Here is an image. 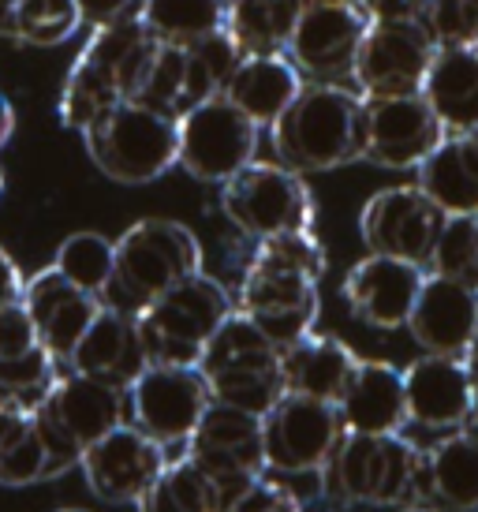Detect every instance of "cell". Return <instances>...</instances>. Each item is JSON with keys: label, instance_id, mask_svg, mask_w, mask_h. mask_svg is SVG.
<instances>
[{"label": "cell", "instance_id": "cell-1", "mask_svg": "<svg viewBox=\"0 0 478 512\" xmlns=\"http://www.w3.org/2000/svg\"><path fill=\"white\" fill-rule=\"evenodd\" d=\"M325 273V247L307 232H284L258 240L239 281L236 311H243L277 348L314 333L318 322V281Z\"/></svg>", "mask_w": 478, "mask_h": 512}, {"label": "cell", "instance_id": "cell-2", "mask_svg": "<svg viewBox=\"0 0 478 512\" xmlns=\"http://www.w3.org/2000/svg\"><path fill=\"white\" fill-rule=\"evenodd\" d=\"M422 449L404 434L344 430L318 471L322 498L337 512H374L419 505Z\"/></svg>", "mask_w": 478, "mask_h": 512}, {"label": "cell", "instance_id": "cell-3", "mask_svg": "<svg viewBox=\"0 0 478 512\" xmlns=\"http://www.w3.org/2000/svg\"><path fill=\"white\" fill-rule=\"evenodd\" d=\"M154 53L157 38L142 27L139 15H127L109 27L90 30V42L71 64L57 105L64 128L83 135L109 105L135 98Z\"/></svg>", "mask_w": 478, "mask_h": 512}, {"label": "cell", "instance_id": "cell-4", "mask_svg": "<svg viewBox=\"0 0 478 512\" xmlns=\"http://www.w3.org/2000/svg\"><path fill=\"white\" fill-rule=\"evenodd\" d=\"M363 94L348 83H303L269 128L277 161L292 172H329L363 161Z\"/></svg>", "mask_w": 478, "mask_h": 512}, {"label": "cell", "instance_id": "cell-5", "mask_svg": "<svg viewBox=\"0 0 478 512\" xmlns=\"http://www.w3.org/2000/svg\"><path fill=\"white\" fill-rule=\"evenodd\" d=\"M202 270V243L172 217H142L116 240V266L101 303L124 314H139L161 292Z\"/></svg>", "mask_w": 478, "mask_h": 512}, {"label": "cell", "instance_id": "cell-6", "mask_svg": "<svg viewBox=\"0 0 478 512\" xmlns=\"http://www.w3.org/2000/svg\"><path fill=\"white\" fill-rule=\"evenodd\" d=\"M90 161L116 184H150L180 161V120L146 101H116L83 131Z\"/></svg>", "mask_w": 478, "mask_h": 512}, {"label": "cell", "instance_id": "cell-7", "mask_svg": "<svg viewBox=\"0 0 478 512\" xmlns=\"http://www.w3.org/2000/svg\"><path fill=\"white\" fill-rule=\"evenodd\" d=\"M198 370L217 404L266 415L288 393L281 370V348L269 341L243 311H232L210 337Z\"/></svg>", "mask_w": 478, "mask_h": 512}, {"label": "cell", "instance_id": "cell-8", "mask_svg": "<svg viewBox=\"0 0 478 512\" xmlns=\"http://www.w3.org/2000/svg\"><path fill=\"white\" fill-rule=\"evenodd\" d=\"M34 423L49 456V479H57L79 468L83 453L101 434L127 423V389L68 370L34 408Z\"/></svg>", "mask_w": 478, "mask_h": 512}, {"label": "cell", "instance_id": "cell-9", "mask_svg": "<svg viewBox=\"0 0 478 512\" xmlns=\"http://www.w3.org/2000/svg\"><path fill=\"white\" fill-rule=\"evenodd\" d=\"M236 311V299L210 273H191L169 292H161L154 303H146L135 314L142 348L150 363H172V367H198L210 337L221 329L228 314Z\"/></svg>", "mask_w": 478, "mask_h": 512}, {"label": "cell", "instance_id": "cell-10", "mask_svg": "<svg viewBox=\"0 0 478 512\" xmlns=\"http://www.w3.org/2000/svg\"><path fill=\"white\" fill-rule=\"evenodd\" d=\"M221 210L254 240L314 228V195L303 172L281 161H251L221 184Z\"/></svg>", "mask_w": 478, "mask_h": 512}, {"label": "cell", "instance_id": "cell-11", "mask_svg": "<svg viewBox=\"0 0 478 512\" xmlns=\"http://www.w3.org/2000/svg\"><path fill=\"white\" fill-rule=\"evenodd\" d=\"M210 404V385L198 367L150 363L127 385V423L161 441L172 456L183 453Z\"/></svg>", "mask_w": 478, "mask_h": 512}, {"label": "cell", "instance_id": "cell-12", "mask_svg": "<svg viewBox=\"0 0 478 512\" xmlns=\"http://www.w3.org/2000/svg\"><path fill=\"white\" fill-rule=\"evenodd\" d=\"M180 165L187 176L202 184H225L243 165L254 161L258 150V124L239 113L225 94L195 101L180 116Z\"/></svg>", "mask_w": 478, "mask_h": 512}, {"label": "cell", "instance_id": "cell-13", "mask_svg": "<svg viewBox=\"0 0 478 512\" xmlns=\"http://www.w3.org/2000/svg\"><path fill=\"white\" fill-rule=\"evenodd\" d=\"M183 453L195 456L202 468L213 475V483L232 509L262 475H266V449H262V415L239 412L213 400L206 415L198 419L191 441Z\"/></svg>", "mask_w": 478, "mask_h": 512}, {"label": "cell", "instance_id": "cell-14", "mask_svg": "<svg viewBox=\"0 0 478 512\" xmlns=\"http://www.w3.org/2000/svg\"><path fill=\"white\" fill-rule=\"evenodd\" d=\"M340 438H344V419L333 400L284 393L262 415L266 471L277 475H318Z\"/></svg>", "mask_w": 478, "mask_h": 512}, {"label": "cell", "instance_id": "cell-15", "mask_svg": "<svg viewBox=\"0 0 478 512\" xmlns=\"http://www.w3.org/2000/svg\"><path fill=\"white\" fill-rule=\"evenodd\" d=\"M366 27L370 19L355 0H307L284 57L310 83H352Z\"/></svg>", "mask_w": 478, "mask_h": 512}, {"label": "cell", "instance_id": "cell-16", "mask_svg": "<svg viewBox=\"0 0 478 512\" xmlns=\"http://www.w3.org/2000/svg\"><path fill=\"white\" fill-rule=\"evenodd\" d=\"M445 221V210L419 184H400L385 187L366 202L359 214V232L370 255L404 258L426 270Z\"/></svg>", "mask_w": 478, "mask_h": 512}, {"label": "cell", "instance_id": "cell-17", "mask_svg": "<svg viewBox=\"0 0 478 512\" xmlns=\"http://www.w3.org/2000/svg\"><path fill=\"white\" fill-rule=\"evenodd\" d=\"M437 53L430 30L415 23H370L352 68V83L363 98L419 94L426 68Z\"/></svg>", "mask_w": 478, "mask_h": 512}, {"label": "cell", "instance_id": "cell-18", "mask_svg": "<svg viewBox=\"0 0 478 512\" xmlns=\"http://www.w3.org/2000/svg\"><path fill=\"white\" fill-rule=\"evenodd\" d=\"M172 453L154 441L150 434H142L135 423H120L109 434H101L90 449L83 453L79 468L90 486V494H98L101 501L113 505H139L146 498V490L157 483V475L165 471Z\"/></svg>", "mask_w": 478, "mask_h": 512}, {"label": "cell", "instance_id": "cell-19", "mask_svg": "<svg viewBox=\"0 0 478 512\" xmlns=\"http://www.w3.org/2000/svg\"><path fill=\"white\" fill-rule=\"evenodd\" d=\"M363 101V161H374L381 169H419L430 150L449 135L422 94Z\"/></svg>", "mask_w": 478, "mask_h": 512}, {"label": "cell", "instance_id": "cell-20", "mask_svg": "<svg viewBox=\"0 0 478 512\" xmlns=\"http://www.w3.org/2000/svg\"><path fill=\"white\" fill-rule=\"evenodd\" d=\"M426 281V270L404 258L389 255H366L355 262L340 296L348 303V311L370 329H404L411 318V307L419 299V288Z\"/></svg>", "mask_w": 478, "mask_h": 512}, {"label": "cell", "instance_id": "cell-21", "mask_svg": "<svg viewBox=\"0 0 478 512\" xmlns=\"http://www.w3.org/2000/svg\"><path fill=\"white\" fill-rule=\"evenodd\" d=\"M23 303H27L38 341L49 356L57 359L60 367H68L75 344L83 341V333L90 329V322L98 318V311L105 307L94 292L71 285L68 277L49 266L38 270L30 281H23Z\"/></svg>", "mask_w": 478, "mask_h": 512}, {"label": "cell", "instance_id": "cell-22", "mask_svg": "<svg viewBox=\"0 0 478 512\" xmlns=\"http://www.w3.org/2000/svg\"><path fill=\"white\" fill-rule=\"evenodd\" d=\"M404 397H408V423L434 434H449L467 423L475 404V385L464 359L426 352L404 370Z\"/></svg>", "mask_w": 478, "mask_h": 512}, {"label": "cell", "instance_id": "cell-23", "mask_svg": "<svg viewBox=\"0 0 478 512\" xmlns=\"http://www.w3.org/2000/svg\"><path fill=\"white\" fill-rule=\"evenodd\" d=\"M475 329H478L475 288L426 270V281H422L419 299H415L408 318V333L415 337V344H419L422 352H430V356L464 359Z\"/></svg>", "mask_w": 478, "mask_h": 512}, {"label": "cell", "instance_id": "cell-24", "mask_svg": "<svg viewBox=\"0 0 478 512\" xmlns=\"http://www.w3.org/2000/svg\"><path fill=\"white\" fill-rule=\"evenodd\" d=\"M344 430L355 434H400L408 427L404 370L381 359H359L337 400Z\"/></svg>", "mask_w": 478, "mask_h": 512}, {"label": "cell", "instance_id": "cell-25", "mask_svg": "<svg viewBox=\"0 0 478 512\" xmlns=\"http://www.w3.org/2000/svg\"><path fill=\"white\" fill-rule=\"evenodd\" d=\"M146 367H150V359L142 348L135 314L113 311V307H101L68 359V370H75V374H90V378L124 385V389Z\"/></svg>", "mask_w": 478, "mask_h": 512}, {"label": "cell", "instance_id": "cell-26", "mask_svg": "<svg viewBox=\"0 0 478 512\" xmlns=\"http://www.w3.org/2000/svg\"><path fill=\"white\" fill-rule=\"evenodd\" d=\"M419 505L437 512H478V438L471 430H449L422 449Z\"/></svg>", "mask_w": 478, "mask_h": 512}, {"label": "cell", "instance_id": "cell-27", "mask_svg": "<svg viewBox=\"0 0 478 512\" xmlns=\"http://www.w3.org/2000/svg\"><path fill=\"white\" fill-rule=\"evenodd\" d=\"M422 98L449 135L478 131V45H437L422 79Z\"/></svg>", "mask_w": 478, "mask_h": 512}, {"label": "cell", "instance_id": "cell-28", "mask_svg": "<svg viewBox=\"0 0 478 512\" xmlns=\"http://www.w3.org/2000/svg\"><path fill=\"white\" fill-rule=\"evenodd\" d=\"M303 75L284 53H243L225 83V94L239 113H247L258 128H273L277 116L303 90Z\"/></svg>", "mask_w": 478, "mask_h": 512}, {"label": "cell", "instance_id": "cell-29", "mask_svg": "<svg viewBox=\"0 0 478 512\" xmlns=\"http://www.w3.org/2000/svg\"><path fill=\"white\" fill-rule=\"evenodd\" d=\"M415 172L445 217L478 214V135H445Z\"/></svg>", "mask_w": 478, "mask_h": 512}, {"label": "cell", "instance_id": "cell-30", "mask_svg": "<svg viewBox=\"0 0 478 512\" xmlns=\"http://www.w3.org/2000/svg\"><path fill=\"white\" fill-rule=\"evenodd\" d=\"M355 363H359V356L340 337L307 333V337H299L296 344H288L281 352L284 389L337 404L348 378H352Z\"/></svg>", "mask_w": 478, "mask_h": 512}, {"label": "cell", "instance_id": "cell-31", "mask_svg": "<svg viewBox=\"0 0 478 512\" xmlns=\"http://www.w3.org/2000/svg\"><path fill=\"white\" fill-rule=\"evenodd\" d=\"M307 0H228L225 30L243 53H284Z\"/></svg>", "mask_w": 478, "mask_h": 512}, {"label": "cell", "instance_id": "cell-32", "mask_svg": "<svg viewBox=\"0 0 478 512\" xmlns=\"http://www.w3.org/2000/svg\"><path fill=\"white\" fill-rule=\"evenodd\" d=\"M49 479V456L34 423V408L0 397V486H30Z\"/></svg>", "mask_w": 478, "mask_h": 512}, {"label": "cell", "instance_id": "cell-33", "mask_svg": "<svg viewBox=\"0 0 478 512\" xmlns=\"http://www.w3.org/2000/svg\"><path fill=\"white\" fill-rule=\"evenodd\" d=\"M139 512H228L213 475L195 456L176 453L139 501Z\"/></svg>", "mask_w": 478, "mask_h": 512}, {"label": "cell", "instance_id": "cell-34", "mask_svg": "<svg viewBox=\"0 0 478 512\" xmlns=\"http://www.w3.org/2000/svg\"><path fill=\"white\" fill-rule=\"evenodd\" d=\"M228 0H142V27L165 45H195L225 30Z\"/></svg>", "mask_w": 478, "mask_h": 512}, {"label": "cell", "instance_id": "cell-35", "mask_svg": "<svg viewBox=\"0 0 478 512\" xmlns=\"http://www.w3.org/2000/svg\"><path fill=\"white\" fill-rule=\"evenodd\" d=\"M53 266L68 277L71 285L86 288V292H94L101 299L116 266V243L109 236H101V232H75L57 247Z\"/></svg>", "mask_w": 478, "mask_h": 512}, {"label": "cell", "instance_id": "cell-36", "mask_svg": "<svg viewBox=\"0 0 478 512\" xmlns=\"http://www.w3.org/2000/svg\"><path fill=\"white\" fill-rule=\"evenodd\" d=\"M187 49V109L202 98L221 94L228 83L232 68L239 64L243 49L232 42L228 30H217L210 38H202L195 45H183Z\"/></svg>", "mask_w": 478, "mask_h": 512}, {"label": "cell", "instance_id": "cell-37", "mask_svg": "<svg viewBox=\"0 0 478 512\" xmlns=\"http://www.w3.org/2000/svg\"><path fill=\"white\" fill-rule=\"evenodd\" d=\"M83 27V15L75 8V0H19L15 12V38L19 45H64Z\"/></svg>", "mask_w": 478, "mask_h": 512}, {"label": "cell", "instance_id": "cell-38", "mask_svg": "<svg viewBox=\"0 0 478 512\" xmlns=\"http://www.w3.org/2000/svg\"><path fill=\"white\" fill-rule=\"evenodd\" d=\"M430 273L452 277L460 285L478 292V214L475 217H449L430 255Z\"/></svg>", "mask_w": 478, "mask_h": 512}, {"label": "cell", "instance_id": "cell-39", "mask_svg": "<svg viewBox=\"0 0 478 512\" xmlns=\"http://www.w3.org/2000/svg\"><path fill=\"white\" fill-rule=\"evenodd\" d=\"M135 101L157 105V109L176 116L187 109V49L183 45L157 42V53L146 68V79H142Z\"/></svg>", "mask_w": 478, "mask_h": 512}, {"label": "cell", "instance_id": "cell-40", "mask_svg": "<svg viewBox=\"0 0 478 512\" xmlns=\"http://www.w3.org/2000/svg\"><path fill=\"white\" fill-rule=\"evenodd\" d=\"M60 378V363L42 344L27 352V356L0 359V397H12L27 408H38L42 397L53 389V382Z\"/></svg>", "mask_w": 478, "mask_h": 512}, {"label": "cell", "instance_id": "cell-41", "mask_svg": "<svg viewBox=\"0 0 478 512\" xmlns=\"http://www.w3.org/2000/svg\"><path fill=\"white\" fill-rule=\"evenodd\" d=\"M422 27L437 45H478V0H430Z\"/></svg>", "mask_w": 478, "mask_h": 512}, {"label": "cell", "instance_id": "cell-42", "mask_svg": "<svg viewBox=\"0 0 478 512\" xmlns=\"http://www.w3.org/2000/svg\"><path fill=\"white\" fill-rule=\"evenodd\" d=\"M38 329H34V318H30L27 303L15 299V303H4L0 307V359H15L27 356L38 348Z\"/></svg>", "mask_w": 478, "mask_h": 512}, {"label": "cell", "instance_id": "cell-43", "mask_svg": "<svg viewBox=\"0 0 478 512\" xmlns=\"http://www.w3.org/2000/svg\"><path fill=\"white\" fill-rule=\"evenodd\" d=\"M228 512H303V501H299L284 483L269 479V471H266Z\"/></svg>", "mask_w": 478, "mask_h": 512}, {"label": "cell", "instance_id": "cell-44", "mask_svg": "<svg viewBox=\"0 0 478 512\" xmlns=\"http://www.w3.org/2000/svg\"><path fill=\"white\" fill-rule=\"evenodd\" d=\"M426 4L430 0H359L370 23H415V19L422 23Z\"/></svg>", "mask_w": 478, "mask_h": 512}, {"label": "cell", "instance_id": "cell-45", "mask_svg": "<svg viewBox=\"0 0 478 512\" xmlns=\"http://www.w3.org/2000/svg\"><path fill=\"white\" fill-rule=\"evenodd\" d=\"M142 0H75V8L83 15V27H109L116 19H127V15H139Z\"/></svg>", "mask_w": 478, "mask_h": 512}, {"label": "cell", "instance_id": "cell-46", "mask_svg": "<svg viewBox=\"0 0 478 512\" xmlns=\"http://www.w3.org/2000/svg\"><path fill=\"white\" fill-rule=\"evenodd\" d=\"M15 299H23V273L12 262V255L0 247V307L15 303Z\"/></svg>", "mask_w": 478, "mask_h": 512}, {"label": "cell", "instance_id": "cell-47", "mask_svg": "<svg viewBox=\"0 0 478 512\" xmlns=\"http://www.w3.org/2000/svg\"><path fill=\"white\" fill-rule=\"evenodd\" d=\"M12 135H15V109L12 101H8V94L0 90V150L12 143Z\"/></svg>", "mask_w": 478, "mask_h": 512}, {"label": "cell", "instance_id": "cell-48", "mask_svg": "<svg viewBox=\"0 0 478 512\" xmlns=\"http://www.w3.org/2000/svg\"><path fill=\"white\" fill-rule=\"evenodd\" d=\"M15 12H19V0H0V38H15Z\"/></svg>", "mask_w": 478, "mask_h": 512}, {"label": "cell", "instance_id": "cell-49", "mask_svg": "<svg viewBox=\"0 0 478 512\" xmlns=\"http://www.w3.org/2000/svg\"><path fill=\"white\" fill-rule=\"evenodd\" d=\"M464 367H467V374H471V385H475V393H478V329L464 352Z\"/></svg>", "mask_w": 478, "mask_h": 512}, {"label": "cell", "instance_id": "cell-50", "mask_svg": "<svg viewBox=\"0 0 478 512\" xmlns=\"http://www.w3.org/2000/svg\"><path fill=\"white\" fill-rule=\"evenodd\" d=\"M464 430H471V434L478 438V393H475V404H471V415H467Z\"/></svg>", "mask_w": 478, "mask_h": 512}, {"label": "cell", "instance_id": "cell-51", "mask_svg": "<svg viewBox=\"0 0 478 512\" xmlns=\"http://www.w3.org/2000/svg\"><path fill=\"white\" fill-rule=\"evenodd\" d=\"M396 512H437V509H430V505H408V509H396Z\"/></svg>", "mask_w": 478, "mask_h": 512}, {"label": "cell", "instance_id": "cell-52", "mask_svg": "<svg viewBox=\"0 0 478 512\" xmlns=\"http://www.w3.org/2000/svg\"><path fill=\"white\" fill-rule=\"evenodd\" d=\"M57 512H90V509H57Z\"/></svg>", "mask_w": 478, "mask_h": 512}, {"label": "cell", "instance_id": "cell-53", "mask_svg": "<svg viewBox=\"0 0 478 512\" xmlns=\"http://www.w3.org/2000/svg\"><path fill=\"white\" fill-rule=\"evenodd\" d=\"M0 191H4V172H0Z\"/></svg>", "mask_w": 478, "mask_h": 512}, {"label": "cell", "instance_id": "cell-54", "mask_svg": "<svg viewBox=\"0 0 478 512\" xmlns=\"http://www.w3.org/2000/svg\"><path fill=\"white\" fill-rule=\"evenodd\" d=\"M475 135H478V131H475Z\"/></svg>", "mask_w": 478, "mask_h": 512}]
</instances>
